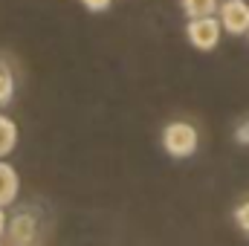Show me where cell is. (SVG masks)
I'll use <instances>...</instances> for the list:
<instances>
[{
	"label": "cell",
	"instance_id": "obj_1",
	"mask_svg": "<svg viewBox=\"0 0 249 246\" xmlns=\"http://www.w3.org/2000/svg\"><path fill=\"white\" fill-rule=\"evenodd\" d=\"M197 145H200V133L197 127L188 122H168L162 127V148L168 157L174 159H188L197 154Z\"/></svg>",
	"mask_w": 249,
	"mask_h": 246
},
{
	"label": "cell",
	"instance_id": "obj_2",
	"mask_svg": "<svg viewBox=\"0 0 249 246\" xmlns=\"http://www.w3.org/2000/svg\"><path fill=\"white\" fill-rule=\"evenodd\" d=\"M186 38H188V44H191L194 50H200V53H212V50L220 44V38H223V23H220V18H214V15H206V18H188Z\"/></svg>",
	"mask_w": 249,
	"mask_h": 246
},
{
	"label": "cell",
	"instance_id": "obj_3",
	"mask_svg": "<svg viewBox=\"0 0 249 246\" xmlns=\"http://www.w3.org/2000/svg\"><path fill=\"white\" fill-rule=\"evenodd\" d=\"M217 18L223 23V32L229 35H249V3L247 0H223L217 9Z\"/></svg>",
	"mask_w": 249,
	"mask_h": 246
},
{
	"label": "cell",
	"instance_id": "obj_4",
	"mask_svg": "<svg viewBox=\"0 0 249 246\" xmlns=\"http://www.w3.org/2000/svg\"><path fill=\"white\" fill-rule=\"evenodd\" d=\"M35 238H38V217L32 211H18L15 217H9V229H6L9 246H32Z\"/></svg>",
	"mask_w": 249,
	"mask_h": 246
},
{
	"label": "cell",
	"instance_id": "obj_5",
	"mask_svg": "<svg viewBox=\"0 0 249 246\" xmlns=\"http://www.w3.org/2000/svg\"><path fill=\"white\" fill-rule=\"evenodd\" d=\"M18 194H20V177H18V171L6 159H0V209H9L18 200Z\"/></svg>",
	"mask_w": 249,
	"mask_h": 246
},
{
	"label": "cell",
	"instance_id": "obj_6",
	"mask_svg": "<svg viewBox=\"0 0 249 246\" xmlns=\"http://www.w3.org/2000/svg\"><path fill=\"white\" fill-rule=\"evenodd\" d=\"M18 145V124L6 113H0V159H6Z\"/></svg>",
	"mask_w": 249,
	"mask_h": 246
},
{
	"label": "cell",
	"instance_id": "obj_7",
	"mask_svg": "<svg viewBox=\"0 0 249 246\" xmlns=\"http://www.w3.org/2000/svg\"><path fill=\"white\" fill-rule=\"evenodd\" d=\"M12 99H15V72L12 64L0 58V107H9Z\"/></svg>",
	"mask_w": 249,
	"mask_h": 246
},
{
	"label": "cell",
	"instance_id": "obj_8",
	"mask_svg": "<svg viewBox=\"0 0 249 246\" xmlns=\"http://www.w3.org/2000/svg\"><path fill=\"white\" fill-rule=\"evenodd\" d=\"M186 18H206V15H214L220 9L217 0H180Z\"/></svg>",
	"mask_w": 249,
	"mask_h": 246
},
{
	"label": "cell",
	"instance_id": "obj_9",
	"mask_svg": "<svg viewBox=\"0 0 249 246\" xmlns=\"http://www.w3.org/2000/svg\"><path fill=\"white\" fill-rule=\"evenodd\" d=\"M232 217H235V226L249 238V200H244V203L235 206V214H232Z\"/></svg>",
	"mask_w": 249,
	"mask_h": 246
},
{
	"label": "cell",
	"instance_id": "obj_10",
	"mask_svg": "<svg viewBox=\"0 0 249 246\" xmlns=\"http://www.w3.org/2000/svg\"><path fill=\"white\" fill-rule=\"evenodd\" d=\"M110 3H113V0H81V6H84L87 12H93V15L107 12V9H110Z\"/></svg>",
	"mask_w": 249,
	"mask_h": 246
},
{
	"label": "cell",
	"instance_id": "obj_11",
	"mask_svg": "<svg viewBox=\"0 0 249 246\" xmlns=\"http://www.w3.org/2000/svg\"><path fill=\"white\" fill-rule=\"evenodd\" d=\"M235 142H241V145H249V122L238 124V130H235Z\"/></svg>",
	"mask_w": 249,
	"mask_h": 246
},
{
	"label": "cell",
	"instance_id": "obj_12",
	"mask_svg": "<svg viewBox=\"0 0 249 246\" xmlns=\"http://www.w3.org/2000/svg\"><path fill=\"white\" fill-rule=\"evenodd\" d=\"M6 229H9V214L6 209H0V238H6Z\"/></svg>",
	"mask_w": 249,
	"mask_h": 246
}]
</instances>
